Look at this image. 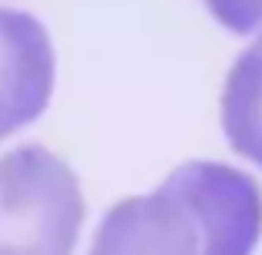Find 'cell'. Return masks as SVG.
<instances>
[{
    "label": "cell",
    "mask_w": 262,
    "mask_h": 255,
    "mask_svg": "<svg viewBox=\"0 0 262 255\" xmlns=\"http://www.w3.org/2000/svg\"><path fill=\"white\" fill-rule=\"evenodd\" d=\"M86 255H203L199 232L173 192L126 196L100 219Z\"/></svg>",
    "instance_id": "cell-4"
},
{
    "label": "cell",
    "mask_w": 262,
    "mask_h": 255,
    "mask_svg": "<svg viewBox=\"0 0 262 255\" xmlns=\"http://www.w3.org/2000/svg\"><path fill=\"white\" fill-rule=\"evenodd\" d=\"M57 83V57L47 27L24 10L0 7V140L30 126Z\"/></svg>",
    "instance_id": "cell-3"
},
{
    "label": "cell",
    "mask_w": 262,
    "mask_h": 255,
    "mask_svg": "<svg viewBox=\"0 0 262 255\" xmlns=\"http://www.w3.org/2000/svg\"><path fill=\"white\" fill-rule=\"evenodd\" d=\"M219 120L232 153L262 169V30L226 73Z\"/></svg>",
    "instance_id": "cell-5"
},
{
    "label": "cell",
    "mask_w": 262,
    "mask_h": 255,
    "mask_svg": "<svg viewBox=\"0 0 262 255\" xmlns=\"http://www.w3.org/2000/svg\"><path fill=\"white\" fill-rule=\"evenodd\" d=\"M199 232L203 255H252L262 239V189L246 169L219 159H189L163 179Z\"/></svg>",
    "instance_id": "cell-2"
},
{
    "label": "cell",
    "mask_w": 262,
    "mask_h": 255,
    "mask_svg": "<svg viewBox=\"0 0 262 255\" xmlns=\"http://www.w3.org/2000/svg\"><path fill=\"white\" fill-rule=\"evenodd\" d=\"M86 202L77 172L40 143L0 156V255H73Z\"/></svg>",
    "instance_id": "cell-1"
},
{
    "label": "cell",
    "mask_w": 262,
    "mask_h": 255,
    "mask_svg": "<svg viewBox=\"0 0 262 255\" xmlns=\"http://www.w3.org/2000/svg\"><path fill=\"white\" fill-rule=\"evenodd\" d=\"M206 10L219 27L239 37H256L262 30V0H206Z\"/></svg>",
    "instance_id": "cell-6"
}]
</instances>
